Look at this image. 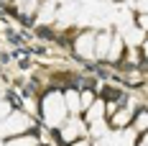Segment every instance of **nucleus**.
<instances>
[{
  "mask_svg": "<svg viewBox=\"0 0 148 146\" xmlns=\"http://www.w3.org/2000/svg\"><path fill=\"white\" fill-rule=\"evenodd\" d=\"M97 120H105V100H95L84 110V123H97Z\"/></svg>",
  "mask_w": 148,
  "mask_h": 146,
  "instance_id": "obj_5",
  "label": "nucleus"
},
{
  "mask_svg": "<svg viewBox=\"0 0 148 146\" xmlns=\"http://www.w3.org/2000/svg\"><path fill=\"white\" fill-rule=\"evenodd\" d=\"M110 41H112V33H100V36H97V41H95V57H97V59L107 57Z\"/></svg>",
  "mask_w": 148,
  "mask_h": 146,
  "instance_id": "obj_8",
  "label": "nucleus"
},
{
  "mask_svg": "<svg viewBox=\"0 0 148 146\" xmlns=\"http://www.w3.org/2000/svg\"><path fill=\"white\" fill-rule=\"evenodd\" d=\"M3 3H5V0H3Z\"/></svg>",
  "mask_w": 148,
  "mask_h": 146,
  "instance_id": "obj_21",
  "label": "nucleus"
},
{
  "mask_svg": "<svg viewBox=\"0 0 148 146\" xmlns=\"http://www.w3.org/2000/svg\"><path fill=\"white\" fill-rule=\"evenodd\" d=\"M31 126H33V120H31L26 113L13 110L10 116L0 123V136H3V138H13V136H21L23 131H28Z\"/></svg>",
  "mask_w": 148,
  "mask_h": 146,
  "instance_id": "obj_2",
  "label": "nucleus"
},
{
  "mask_svg": "<svg viewBox=\"0 0 148 146\" xmlns=\"http://www.w3.org/2000/svg\"><path fill=\"white\" fill-rule=\"evenodd\" d=\"M133 108H118L115 113H112V126L115 128H128L130 126V120H133Z\"/></svg>",
  "mask_w": 148,
  "mask_h": 146,
  "instance_id": "obj_6",
  "label": "nucleus"
},
{
  "mask_svg": "<svg viewBox=\"0 0 148 146\" xmlns=\"http://www.w3.org/2000/svg\"><path fill=\"white\" fill-rule=\"evenodd\" d=\"M59 133H61V138H64L66 144H72V141H77V138H84V136H87V126H84L77 116H69L66 123L59 128Z\"/></svg>",
  "mask_w": 148,
  "mask_h": 146,
  "instance_id": "obj_3",
  "label": "nucleus"
},
{
  "mask_svg": "<svg viewBox=\"0 0 148 146\" xmlns=\"http://www.w3.org/2000/svg\"><path fill=\"white\" fill-rule=\"evenodd\" d=\"M97 100V98H95V92H92V90H84V92H79V102H82V110H87L89 105H92V102Z\"/></svg>",
  "mask_w": 148,
  "mask_h": 146,
  "instance_id": "obj_14",
  "label": "nucleus"
},
{
  "mask_svg": "<svg viewBox=\"0 0 148 146\" xmlns=\"http://www.w3.org/2000/svg\"><path fill=\"white\" fill-rule=\"evenodd\" d=\"M143 51H146V57H148V39L143 41Z\"/></svg>",
  "mask_w": 148,
  "mask_h": 146,
  "instance_id": "obj_20",
  "label": "nucleus"
},
{
  "mask_svg": "<svg viewBox=\"0 0 148 146\" xmlns=\"http://www.w3.org/2000/svg\"><path fill=\"white\" fill-rule=\"evenodd\" d=\"M38 21H41V23H51V21H56V5H54L51 0H46L44 5L38 8Z\"/></svg>",
  "mask_w": 148,
  "mask_h": 146,
  "instance_id": "obj_9",
  "label": "nucleus"
},
{
  "mask_svg": "<svg viewBox=\"0 0 148 146\" xmlns=\"http://www.w3.org/2000/svg\"><path fill=\"white\" fill-rule=\"evenodd\" d=\"M69 146H89V141L87 138H77V141H72Z\"/></svg>",
  "mask_w": 148,
  "mask_h": 146,
  "instance_id": "obj_18",
  "label": "nucleus"
},
{
  "mask_svg": "<svg viewBox=\"0 0 148 146\" xmlns=\"http://www.w3.org/2000/svg\"><path fill=\"white\" fill-rule=\"evenodd\" d=\"M138 28L140 31L146 28L148 31V13H138Z\"/></svg>",
  "mask_w": 148,
  "mask_h": 146,
  "instance_id": "obj_16",
  "label": "nucleus"
},
{
  "mask_svg": "<svg viewBox=\"0 0 148 146\" xmlns=\"http://www.w3.org/2000/svg\"><path fill=\"white\" fill-rule=\"evenodd\" d=\"M5 146H38V138L36 136H13V138H8Z\"/></svg>",
  "mask_w": 148,
  "mask_h": 146,
  "instance_id": "obj_11",
  "label": "nucleus"
},
{
  "mask_svg": "<svg viewBox=\"0 0 148 146\" xmlns=\"http://www.w3.org/2000/svg\"><path fill=\"white\" fill-rule=\"evenodd\" d=\"M95 41H97V33L84 31L82 36H77V41H74V51H77L82 59H95Z\"/></svg>",
  "mask_w": 148,
  "mask_h": 146,
  "instance_id": "obj_4",
  "label": "nucleus"
},
{
  "mask_svg": "<svg viewBox=\"0 0 148 146\" xmlns=\"http://www.w3.org/2000/svg\"><path fill=\"white\" fill-rule=\"evenodd\" d=\"M64 102L69 113H82V102H79V92L77 90H66L64 92Z\"/></svg>",
  "mask_w": 148,
  "mask_h": 146,
  "instance_id": "obj_10",
  "label": "nucleus"
},
{
  "mask_svg": "<svg viewBox=\"0 0 148 146\" xmlns=\"http://www.w3.org/2000/svg\"><path fill=\"white\" fill-rule=\"evenodd\" d=\"M105 59L112 62V64L123 59V36H115V33H112V41H110V49H107V57Z\"/></svg>",
  "mask_w": 148,
  "mask_h": 146,
  "instance_id": "obj_7",
  "label": "nucleus"
},
{
  "mask_svg": "<svg viewBox=\"0 0 148 146\" xmlns=\"http://www.w3.org/2000/svg\"><path fill=\"white\" fill-rule=\"evenodd\" d=\"M138 146H148V131L143 133V138H140V141H138Z\"/></svg>",
  "mask_w": 148,
  "mask_h": 146,
  "instance_id": "obj_19",
  "label": "nucleus"
},
{
  "mask_svg": "<svg viewBox=\"0 0 148 146\" xmlns=\"http://www.w3.org/2000/svg\"><path fill=\"white\" fill-rule=\"evenodd\" d=\"M41 113H44L46 126L51 128H61L69 118L66 102H64V92H46L41 98Z\"/></svg>",
  "mask_w": 148,
  "mask_h": 146,
  "instance_id": "obj_1",
  "label": "nucleus"
},
{
  "mask_svg": "<svg viewBox=\"0 0 148 146\" xmlns=\"http://www.w3.org/2000/svg\"><path fill=\"white\" fill-rule=\"evenodd\" d=\"M10 113H13V105H10L8 100H0V123L10 116Z\"/></svg>",
  "mask_w": 148,
  "mask_h": 146,
  "instance_id": "obj_15",
  "label": "nucleus"
},
{
  "mask_svg": "<svg viewBox=\"0 0 148 146\" xmlns=\"http://www.w3.org/2000/svg\"><path fill=\"white\" fill-rule=\"evenodd\" d=\"M105 133H107V123H105V120L89 123V133H87V136H92V138H102Z\"/></svg>",
  "mask_w": 148,
  "mask_h": 146,
  "instance_id": "obj_13",
  "label": "nucleus"
},
{
  "mask_svg": "<svg viewBox=\"0 0 148 146\" xmlns=\"http://www.w3.org/2000/svg\"><path fill=\"white\" fill-rule=\"evenodd\" d=\"M138 13H148V0H138Z\"/></svg>",
  "mask_w": 148,
  "mask_h": 146,
  "instance_id": "obj_17",
  "label": "nucleus"
},
{
  "mask_svg": "<svg viewBox=\"0 0 148 146\" xmlns=\"http://www.w3.org/2000/svg\"><path fill=\"white\" fill-rule=\"evenodd\" d=\"M133 123H135V131H148V110H135Z\"/></svg>",
  "mask_w": 148,
  "mask_h": 146,
  "instance_id": "obj_12",
  "label": "nucleus"
}]
</instances>
